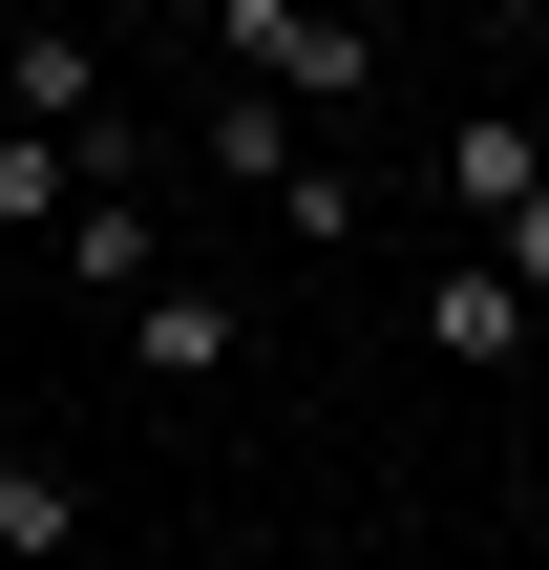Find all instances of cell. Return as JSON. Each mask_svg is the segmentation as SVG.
Masks as SVG:
<instances>
[{
    "instance_id": "3957f363",
    "label": "cell",
    "mask_w": 549,
    "mask_h": 570,
    "mask_svg": "<svg viewBox=\"0 0 549 570\" xmlns=\"http://www.w3.org/2000/svg\"><path fill=\"white\" fill-rule=\"evenodd\" d=\"M529 275H508V254H444V296H423V338H444V360H465V381H508V360H529Z\"/></svg>"
},
{
    "instance_id": "5b68a950",
    "label": "cell",
    "mask_w": 549,
    "mask_h": 570,
    "mask_svg": "<svg viewBox=\"0 0 549 570\" xmlns=\"http://www.w3.org/2000/svg\"><path fill=\"white\" fill-rule=\"evenodd\" d=\"M127 360H148V381H233V296H212V275H148V296H127Z\"/></svg>"
},
{
    "instance_id": "9c48e42d",
    "label": "cell",
    "mask_w": 549,
    "mask_h": 570,
    "mask_svg": "<svg viewBox=\"0 0 549 570\" xmlns=\"http://www.w3.org/2000/svg\"><path fill=\"white\" fill-rule=\"evenodd\" d=\"M444 21H465V0H444Z\"/></svg>"
},
{
    "instance_id": "ba28073f",
    "label": "cell",
    "mask_w": 549,
    "mask_h": 570,
    "mask_svg": "<svg viewBox=\"0 0 549 570\" xmlns=\"http://www.w3.org/2000/svg\"><path fill=\"white\" fill-rule=\"evenodd\" d=\"M487 254H508V275L549 296V190H529V212H487Z\"/></svg>"
},
{
    "instance_id": "6da1fadb",
    "label": "cell",
    "mask_w": 549,
    "mask_h": 570,
    "mask_svg": "<svg viewBox=\"0 0 549 570\" xmlns=\"http://www.w3.org/2000/svg\"><path fill=\"white\" fill-rule=\"evenodd\" d=\"M212 42L275 63V106H360V85H381V42H360L339 0H212Z\"/></svg>"
},
{
    "instance_id": "8992f818",
    "label": "cell",
    "mask_w": 549,
    "mask_h": 570,
    "mask_svg": "<svg viewBox=\"0 0 549 570\" xmlns=\"http://www.w3.org/2000/svg\"><path fill=\"white\" fill-rule=\"evenodd\" d=\"M85 550V465L63 444H0V570H63Z\"/></svg>"
},
{
    "instance_id": "52a82bcc",
    "label": "cell",
    "mask_w": 549,
    "mask_h": 570,
    "mask_svg": "<svg viewBox=\"0 0 549 570\" xmlns=\"http://www.w3.org/2000/svg\"><path fill=\"white\" fill-rule=\"evenodd\" d=\"M529 190H549L529 127H444V212H529Z\"/></svg>"
},
{
    "instance_id": "7a4b0ae2",
    "label": "cell",
    "mask_w": 549,
    "mask_h": 570,
    "mask_svg": "<svg viewBox=\"0 0 549 570\" xmlns=\"http://www.w3.org/2000/svg\"><path fill=\"white\" fill-rule=\"evenodd\" d=\"M42 275H63V296H106V317H127V296H148V275H169V233H148V212H127V169H106V190H85V212H63V233H42Z\"/></svg>"
},
{
    "instance_id": "277c9868",
    "label": "cell",
    "mask_w": 549,
    "mask_h": 570,
    "mask_svg": "<svg viewBox=\"0 0 549 570\" xmlns=\"http://www.w3.org/2000/svg\"><path fill=\"white\" fill-rule=\"evenodd\" d=\"M0 106H21V127H127V106H106V42H63V21L0 42Z\"/></svg>"
}]
</instances>
